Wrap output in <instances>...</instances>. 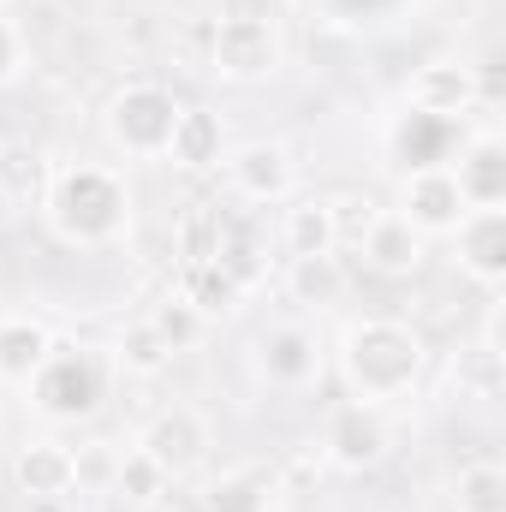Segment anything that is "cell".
<instances>
[{
    "mask_svg": "<svg viewBox=\"0 0 506 512\" xmlns=\"http://www.w3.org/2000/svg\"><path fill=\"white\" fill-rule=\"evenodd\" d=\"M42 149L30 143V137H6L0 143V197H12V203H24V197H36L42 191Z\"/></svg>",
    "mask_w": 506,
    "mask_h": 512,
    "instance_id": "cell-20",
    "label": "cell"
},
{
    "mask_svg": "<svg viewBox=\"0 0 506 512\" xmlns=\"http://www.w3.org/2000/svg\"><path fill=\"white\" fill-rule=\"evenodd\" d=\"M120 364H126L131 376H161L173 364V352H167V340L149 322H131L126 334H120Z\"/></svg>",
    "mask_w": 506,
    "mask_h": 512,
    "instance_id": "cell-24",
    "label": "cell"
},
{
    "mask_svg": "<svg viewBox=\"0 0 506 512\" xmlns=\"http://www.w3.org/2000/svg\"><path fill=\"white\" fill-rule=\"evenodd\" d=\"M358 256L370 274H387V280H411L423 268V233L405 221V215H376V227L358 239Z\"/></svg>",
    "mask_w": 506,
    "mask_h": 512,
    "instance_id": "cell-8",
    "label": "cell"
},
{
    "mask_svg": "<svg viewBox=\"0 0 506 512\" xmlns=\"http://www.w3.org/2000/svg\"><path fill=\"white\" fill-rule=\"evenodd\" d=\"M286 286L298 304H334L346 292V268H340V256H292Z\"/></svg>",
    "mask_w": 506,
    "mask_h": 512,
    "instance_id": "cell-19",
    "label": "cell"
},
{
    "mask_svg": "<svg viewBox=\"0 0 506 512\" xmlns=\"http://www.w3.org/2000/svg\"><path fill=\"white\" fill-rule=\"evenodd\" d=\"M286 245H292V256H334L340 251L334 215H328L322 197H310V203H298V209L286 215Z\"/></svg>",
    "mask_w": 506,
    "mask_h": 512,
    "instance_id": "cell-21",
    "label": "cell"
},
{
    "mask_svg": "<svg viewBox=\"0 0 506 512\" xmlns=\"http://www.w3.org/2000/svg\"><path fill=\"white\" fill-rule=\"evenodd\" d=\"M30 393H36V411L78 423L102 405V364L90 352H48L42 370L30 376Z\"/></svg>",
    "mask_w": 506,
    "mask_h": 512,
    "instance_id": "cell-3",
    "label": "cell"
},
{
    "mask_svg": "<svg viewBox=\"0 0 506 512\" xmlns=\"http://www.w3.org/2000/svg\"><path fill=\"white\" fill-rule=\"evenodd\" d=\"M48 352H54V340H48V328H36L30 316H6V322H0V376L30 382Z\"/></svg>",
    "mask_w": 506,
    "mask_h": 512,
    "instance_id": "cell-18",
    "label": "cell"
},
{
    "mask_svg": "<svg viewBox=\"0 0 506 512\" xmlns=\"http://www.w3.org/2000/svg\"><path fill=\"white\" fill-rule=\"evenodd\" d=\"M203 447H209V429H203L191 411H161V417L143 429V441H137V453H149L167 477H185V471L203 459Z\"/></svg>",
    "mask_w": 506,
    "mask_h": 512,
    "instance_id": "cell-10",
    "label": "cell"
},
{
    "mask_svg": "<svg viewBox=\"0 0 506 512\" xmlns=\"http://www.w3.org/2000/svg\"><path fill=\"white\" fill-rule=\"evenodd\" d=\"M316 370H322V352H316L310 328H268L262 334V376L274 387H304L316 382Z\"/></svg>",
    "mask_w": 506,
    "mask_h": 512,
    "instance_id": "cell-14",
    "label": "cell"
},
{
    "mask_svg": "<svg viewBox=\"0 0 506 512\" xmlns=\"http://www.w3.org/2000/svg\"><path fill=\"white\" fill-rule=\"evenodd\" d=\"M328 215H334V239H340V245H358V239L376 227L381 209L370 197H346V203H328Z\"/></svg>",
    "mask_w": 506,
    "mask_h": 512,
    "instance_id": "cell-29",
    "label": "cell"
},
{
    "mask_svg": "<svg viewBox=\"0 0 506 512\" xmlns=\"http://www.w3.org/2000/svg\"><path fill=\"white\" fill-rule=\"evenodd\" d=\"M48 215L72 245H108L126 221V185L102 167H66L48 191Z\"/></svg>",
    "mask_w": 506,
    "mask_h": 512,
    "instance_id": "cell-2",
    "label": "cell"
},
{
    "mask_svg": "<svg viewBox=\"0 0 506 512\" xmlns=\"http://www.w3.org/2000/svg\"><path fill=\"white\" fill-rule=\"evenodd\" d=\"M453 233H459V262H465L483 286H501V274H506V209H471Z\"/></svg>",
    "mask_w": 506,
    "mask_h": 512,
    "instance_id": "cell-12",
    "label": "cell"
},
{
    "mask_svg": "<svg viewBox=\"0 0 506 512\" xmlns=\"http://www.w3.org/2000/svg\"><path fill=\"white\" fill-rule=\"evenodd\" d=\"M173 120H179V102L161 84H126L108 102V131H114V143L131 149V155H167Z\"/></svg>",
    "mask_w": 506,
    "mask_h": 512,
    "instance_id": "cell-4",
    "label": "cell"
},
{
    "mask_svg": "<svg viewBox=\"0 0 506 512\" xmlns=\"http://www.w3.org/2000/svg\"><path fill=\"white\" fill-rule=\"evenodd\" d=\"M221 114H209V108H179V120H173V137H167V155L179 161V167H215L221 161Z\"/></svg>",
    "mask_w": 506,
    "mask_h": 512,
    "instance_id": "cell-17",
    "label": "cell"
},
{
    "mask_svg": "<svg viewBox=\"0 0 506 512\" xmlns=\"http://www.w3.org/2000/svg\"><path fill=\"white\" fill-rule=\"evenodd\" d=\"M399 215L429 239V233H453L465 215H471V203L459 197V179H453V167H417V173H405V191H399Z\"/></svg>",
    "mask_w": 506,
    "mask_h": 512,
    "instance_id": "cell-6",
    "label": "cell"
},
{
    "mask_svg": "<svg viewBox=\"0 0 506 512\" xmlns=\"http://www.w3.org/2000/svg\"><path fill=\"white\" fill-rule=\"evenodd\" d=\"M453 179H459V197H465L471 209H501L506 203V149L495 143V137L465 143Z\"/></svg>",
    "mask_w": 506,
    "mask_h": 512,
    "instance_id": "cell-13",
    "label": "cell"
},
{
    "mask_svg": "<svg viewBox=\"0 0 506 512\" xmlns=\"http://www.w3.org/2000/svg\"><path fill=\"white\" fill-rule=\"evenodd\" d=\"M167 483H173V477H167L149 453H126V459H120V477H114V489H120V495H131L137 507H155Z\"/></svg>",
    "mask_w": 506,
    "mask_h": 512,
    "instance_id": "cell-26",
    "label": "cell"
},
{
    "mask_svg": "<svg viewBox=\"0 0 506 512\" xmlns=\"http://www.w3.org/2000/svg\"><path fill=\"white\" fill-rule=\"evenodd\" d=\"M12 477H18V489H24L30 501H60V495H72V447L36 441V447L18 453Z\"/></svg>",
    "mask_w": 506,
    "mask_h": 512,
    "instance_id": "cell-16",
    "label": "cell"
},
{
    "mask_svg": "<svg viewBox=\"0 0 506 512\" xmlns=\"http://www.w3.org/2000/svg\"><path fill=\"white\" fill-rule=\"evenodd\" d=\"M328 453H334V465H346V471H364V465H376L381 453H387V423H381V411L370 399H352V405L334 411V423H328Z\"/></svg>",
    "mask_w": 506,
    "mask_h": 512,
    "instance_id": "cell-7",
    "label": "cell"
},
{
    "mask_svg": "<svg viewBox=\"0 0 506 512\" xmlns=\"http://www.w3.org/2000/svg\"><path fill=\"white\" fill-rule=\"evenodd\" d=\"M417 370H423V340L405 328V322H358L352 334H346V376L352 387L376 405V399H393V393H405V387L417 382Z\"/></svg>",
    "mask_w": 506,
    "mask_h": 512,
    "instance_id": "cell-1",
    "label": "cell"
},
{
    "mask_svg": "<svg viewBox=\"0 0 506 512\" xmlns=\"http://www.w3.org/2000/svg\"><path fill=\"white\" fill-rule=\"evenodd\" d=\"M453 507L459 512H506V471L495 459L465 465L459 483H453Z\"/></svg>",
    "mask_w": 506,
    "mask_h": 512,
    "instance_id": "cell-22",
    "label": "cell"
},
{
    "mask_svg": "<svg viewBox=\"0 0 506 512\" xmlns=\"http://www.w3.org/2000/svg\"><path fill=\"white\" fill-rule=\"evenodd\" d=\"M256 507H262L256 483H215L209 489V512H256Z\"/></svg>",
    "mask_w": 506,
    "mask_h": 512,
    "instance_id": "cell-30",
    "label": "cell"
},
{
    "mask_svg": "<svg viewBox=\"0 0 506 512\" xmlns=\"http://www.w3.org/2000/svg\"><path fill=\"white\" fill-rule=\"evenodd\" d=\"M179 245L191 262H215L221 256V215L215 209H191V221L179 227Z\"/></svg>",
    "mask_w": 506,
    "mask_h": 512,
    "instance_id": "cell-28",
    "label": "cell"
},
{
    "mask_svg": "<svg viewBox=\"0 0 506 512\" xmlns=\"http://www.w3.org/2000/svg\"><path fill=\"white\" fill-rule=\"evenodd\" d=\"M227 173H233V185H239L251 203H274V197L292 191V155H286V143H262V137H256L245 149H233Z\"/></svg>",
    "mask_w": 506,
    "mask_h": 512,
    "instance_id": "cell-11",
    "label": "cell"
},
{
    "mask_svg": "<svg viewBox=\"0 0 506 512\" xmlns=\"http://www.w3.org/2000/svg\"><path fill=\"white\" fill-rule=\"evenodd\" d=\"M149 328L167 340V352H185V346L203 334V310H191V304L179 298V304H161V310L149 316Z\"/></svg>",
    "mask_w": 506,
    "mask_h": 512,
    "instance_id": "cell-27",
    "label": "cell"
},
{
    "mask_svg": "<svg viewBox=\"0 0 506 512\" xmlns=\"http://www.w3.org/2000/svg\"><path fill=\"white\" fill-rule=\"evenodd\" d=\"M393 149L399 161L417 173V167H447V155L459 149V120H441V114H405L399 131H393Z\"/></svg>",
    "mask_w": 506,
    "mask_h": 512,
    "instance_id": "cell-15",
    "label": "cell"
},
{
    "mask_svg": "<svg viewBox=\"0 0 506 512\" xmlns=\"http://www.w3.org/2000/svg\"><path fill=\"white\" fill-rule=\"evenodd\" d=\"M137 512H173V507H161V501H155V507H137Z\"/></svg>",
    "mask_w": 506,
    "mask_h": 512,
    "instance_id": "cell-32",
    "label": "cell"
},
{
    "mask_svg": "<svg viewBox=\"0 0 506 512\" xmlns=\"http://www.w3.org/2000/svg\"><path fill=\"white\" fill-rule=\"evenodd\" d=\"M185 304H191V310H203V316H215V310H233V304H239V280L221 268V256H215V262H191Z\"/></svg>",
    "mask_w": 506,
    "mask_h": 512,
    "instance_id": "cell-23",
    "label": "cell"
},
{
    "mask_svg": "<svg viewBox=\"0 0 506 512\" xmlns=\"http://www.w3.org/2000/svg\"><path fill=\"white\" fill-rule=\"evenodd\" d=\"M12 72H18V30L0 18V84H6Z\"/></svg>",
    "mask_w": 506,
    "mask_h": 512,
    "instance_id": "cell-31",
    "label": "cell"
},
{
    "mask_svg": "<svg viewBox=\"0 0 506 512\" xmlns=\"http://www.w3.org/2000/svg\"><path fill=\"white\" fill-rule=\"evenodd\" d=\"M120 447L114 441H90V447H78L72 453V489H114V477H120Z\"/></svg>",
    "mask_w": 506,
    "mask_h": 512,
    "instance_id": "cell-25",
    "label": "cell"
},
{
    "mask_svg": "<svg viewBox=\"0 0 506 512\" xmlns=\"http://www.w3.org/2000/svg\"><path fill=\"white\" fill-rule=\"evenodd\" d=\"M274 66H280V36H274L268 18H256V12L221 18V30H215V72H221V78L256 84V78H268Z\"/></svg>",
    "mask_w": 506,
    "mask_h": 512,
    "instance_id": "cell-5",
    "label": "cell"
},
{
    "mask_svg": "<svg viewBox=\"0 0 506 512\" xmlns=\"http://www.w3.org/2000/svg\"><path fill=\"white\" fill-rule=\"evenodd\" d=\"M411 108L417 114H441V120H459L471 102H477V78H471V66H459V60H429V66H417L411 72Z\"/></svg>",
    "mask_w": 506,
    "mask_h": 512,
    "instance_id": "cell-9",
    "label": "cell"
}]
</instances>
